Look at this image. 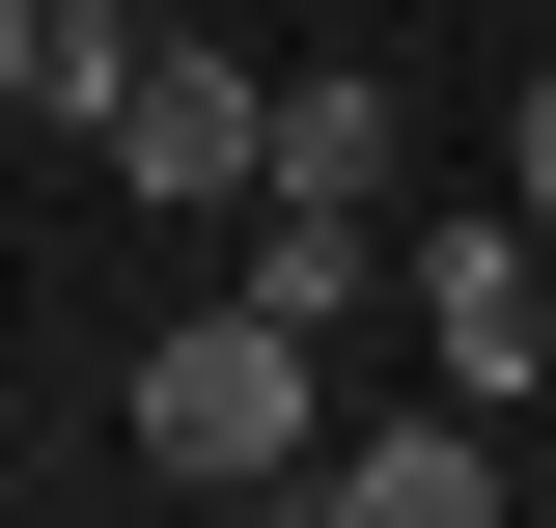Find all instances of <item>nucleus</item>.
Segmentation results:
<instances>
[{"label":"nucleus","mask_w":556,"mask_h":528,"mask_svg":"<svg viewBox=\"0 0 556 528\" xmlns=\"http://www.w3.org/2000/svg\"><path fill=\"white\" fill-rule=\"evenodd\" d=\"M139 473H167V501H278V473H306V334H278L251 278L139 334Z\"/></svg>","instance_id":"nucleus-1"},{"label":"nucleus","mask_w":556,"mask_h":528,"mask_svg":"<svg viewBox=\"0 0 556 528\" xmlns=\"http://www.w3.org/2000/svg\"><path fill=\"white\" fill-rule=\"evenodd\" d=\"M84 139H112V167H139L167 223H251V139H278V56H223L195 0H167V28L112 56V112H84Z\"/></svg>","instance_id":"nucleus-2"},{"label":"nucleus","mask_w":556,"mask_h":528,"mask_svg":"<svg viewBox=\"0 0 556 528\" xmlns=\"http://www.w3.org/2000/svg\"><path fill=\"white\" fill-rule=\"evenodd\" d=\"M306 501H334V528H501V390H445V417H362V445L306 417Z\"/></svg>","instance_id":"nucleus-3"},{"label":"nucleus","mask_w":556,"mask_h":528,"mask_svg":"<svg viewBox=\"0 0 556 528\" xmlns=\"http://www.w3.org/2000/svg\"><path fill=\"white\" fill-rule=\"evenodd\" d=\"M390 278H417V334H445V390H529V196L501 223H390Z\"/></svg>","instance_id":"nucleus-4"},{"label":"nucleus","mask_w":556,"mask_h":528,"mask_svg":"<svg viewBox=\"0 0 556 528\" xmlns=\"http://www.w3.org/2000/svg\"><path fill=\"white\" fill-rule=\"evenodd\" d=\"M223 278H251V306L306 334V362H334V334L390 306V196H251V251H223Z\"/></svg>","instance_id":"nucleus-5"},{"label":"nucleus","mask_w":556,"mask_h":528,"mask_svg":"<svg viewBox=\"0 0 556 528\" xmlns=\"http://www.w3.org/2000/svg\"><path fill=\"white\" fill-rule=\"evenodd\" d=\"M251 196H390V84L306 56V84H278V139H251Z\"/></svg>","instance_id":"nucleus-6"},{"label":"nucleus","mask_w":556,"mask_h":528,"mask_svg":"<svg viewBox=\"0 0 556 528\" xmlns=\"http://www.w3.org/2000/svg\"><path fill=\"white\" fill-rule=\"evenodd\" d=\"M501 196H529V223H556V56H529V112H501Z\"/></svg>","instance_id":"nucleus-7"},{"label":"nucleus","mask_w":556,"mask_h":528,"mask_svg":"<svg viewBox=\"0 0 556 528\" xmlns=\"http://www.w3.org/2000/svg\"><path fill=\"white\" fill-rule=\"evenodd\" d=\"M0 84H28V0H0Z\"/></svg>","instance_id":"nucleus-8"},{"label":"nucleus","mask_w":556,"mask_h":528,"mask_svg":"<svg viewBox=\"0 0 556 528\" xmlns=\"http://www.w3.org/2000/svg\"><path fill=\"white\" fill-rule=\"evenodd\" d=\"M112 28H167V0H112Z\"/></svg>","instance_id":"nucleus-9"}]
</instances>
